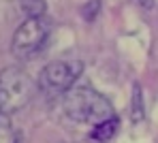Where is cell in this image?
<instances>
[{
  "mask_svg": "<svg viewBox=\"0 0 158 143\" xmlns=\"http://www.w3.org/2000/svg\"><path fill=\"white\" fill-rule=\"evenodd\" d=\"M81 71H83V64L79 60H56V62H49L41 71L36 86L47 96H58L73 88L75 79L81 75Z\"/></svg>",
  "mask_w": 158,
  "mask_h": 143,
  "instance_id": "cell-3",
  "label": "cell"
},
{
  "mask_svg": "<svg viewBox=\"0 0 158 143\" xmlns=\"http://www.w3.org/2000/svg\"><path fill=\"white\" fill-rule=\"evenodd\" d=\"M64 111L75 122H90L94 126L115 117L111 103L90 86L73 88L64 96Z\"/></svg>",
  "mask_w": 158,
  "mask_h": 143,
  "instance_id": "cell-1",
  "label": "cell"
},
{
  "mask_svg": "<svg viewBox=\"0 0 158 143\" xmlns=\"http://www.w3.org/2000/svg\"><path fill=\"white\" fill-rule=\"evenodd\" d=\"M137 2H139L141 6H145V9H152V6H154V0H137Z\"/></svg>",
  "mask_w": 158,
  "mask_h": 143,
  "instance_id": "cell-9",
  "label": "cell"
},
{
  "mask_svg": "<svg viewBox=\"0 0 158 143\" xmlns=\"http://www.w3.org/2000/svg\"><path fill=\"white\" fill-rule=\"evenodd\" d=\"M98 11H101V0H90L85 6H83V19H88V22H92L96 15H98Z\"/></svg>",
  "mask_w": 158,
  "mask_h": 143,
  "instance_id": "cell-8",
  "label": "cell"
},
{
  "mask_svg": "<svg viewBox=\"0 0 158 143\" xmlns=\"http://www.w3.org/2000/svg\"><path fill=\"white\" fill-rule=\"evenodd\" d=\"M49 32H47V24L43 19H26L13 34V54L17 58H32L39 54L47 41Z\"/></svg>",
  "mask_w": 158,
  "mask_h": 143,
  "instance_id": "cell-4",
  "label": "cell"
},
{
  "mask_svg": "<svg viewBox=\"0 0 158 143\" xmlns=\"http://www.w3.org/2000/svg\"><path fill=\"white\" fill-rule=\"evenodd\" d=\"M34 81L26 71L9 66L0 73V113L9 115L24 109L34 96Z\"/></svg>",
  "mask_w": 158,
  "mask_h": 143,
  "instance_id": "cell-2",
  "label": "cell"
},
{
  "mask_svg": "<svg viewBox=\"0 0 158 143\" xmlns=\"http://www.w3.org/2000/svg\"><path fill=\"white\" fill-rule=\"evenodd\" d=\"M118 128H120V120L113 117V120H109V122H103V124L94 126L92 137H94L96 141H109V139L118 133Z\"/></svg>",
  "mask_w": 158,
  "mask_h": 143,
  "instance_id": "cell-5",
  "label": "cell"
},
{
  "mask_svg": "<svg viewBox=\"0 0 158 143\" xmlns=\"http://www.w3.org/2000/svg\"><path fill=\"white\" fill-rule=\"evenodd\" d=\"M132 120H135V122L143 120V109H141V88L139 86L132 88Z\"/></svg>",
  "mask_w": 158,
  "mask_h": 143,
  "instance_id": "cell-7",
  "label": "cell"
},
{
  "mask_svg": "<svg viewBox=\"0 0 158 143\" xmlns=\"http://www.w3.org/2000/svg\"><path fill=\"white\" fill-rule=\"evenodd\" d=\"M22 11L28 15V19H41L45 13V2L43 0H22Z\"/></svg>",
  "mask_w": 158,
  "mask_h": 143,
  "instance_id": "cell-6",
  "label": "cell"
}]
</instances>
